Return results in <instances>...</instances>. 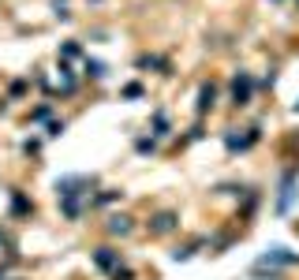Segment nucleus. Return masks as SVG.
Here are the masks:
<instances>
[{
	"instance_id": "obj_1",
	"label": "nucleus",
	"mask_w": 299,
	"mask_h": 280,
	"mask_svg": "<svg viewBox=\"0 0 299 280\" xmlns=\"http://www.w3.org/2000/svg\"><path fill=\"white\" fill-rule=\"evenodd\" d=\"M86 187H94V176H64L56 179V195H60V206H64V217L75 220L82 213V195Z\"/></svg>"
},
{
	"instance_id": "obj_2",
	"label": "nucleus",
	"mask_w": 299,
	"mask_h": 280,
	"mask_svg": "<svg viewBox=\"0 0 299 280\" xmlns=\"http://www.w3.org/2000/svg\"><path fill=\"white\" fill-rule=\"evenodd\" d=\"M269 262H273V265H295L299 254H292V250H284V247H269L266 254L258 258V265H269Z\"/></svg>"
},
{
	"instance_id": "obj_3",
	"label": "nucleus",
	"mask_w": 299,
	"mask_h": 280,
	"mask_svg": "<svg viewBox=\"0 0 299 280\" xmlns=\"http://www.w3.org/2000/svg\"><path fill=\"white\" fill-rule=\"evenodd\" d=\"M176 224H180L176 213H157V217H153V224H150V231H153V236H165V231H172Z\"/></svg>"
},
{
	"instance_id": "obj_4",
	"label": "nucleus",
	"mask_w": 299,
	"mask_h": 280,
	"mask_svg": "<svg viewBox=\"0 0 299 280\" xmlns=\"http://www.w3.org/2000/svg\"><path fill=\"white\" fill-rule=\"evenodd\" d=\"M292 198H295V176H284V187H281V202H277V206H281V209H288V206H292Z\"/></svg>"
},
{
	"instance_id": "obj_5",
	"label": "nucleus",
	"mask_w": 299,
	"mask_h": 280,
	"mask_svg": "<svg viewBox=\"0 0 299 280\" xmlns=\"http://www.w3.org/2000/svg\"><path fill=\"white\" fill-rule=\"evenodd\" d=\"M94 262H98L101 269H112V265H116V250H112V247H101L98 254H94Z\"/></svg>"
},
{
	"instance_id": "obj_6",
	"label": "nucleus",
	"mask_w": 299,
	"mask_h": 280,
	"mask_svg": "<svg viewBox=\"0 0 299 280\" xmlns=\"http://www.w3.org/2000/svg\"><path fill=\"white\" fill-rule=\"evenodd\" d=\"M131 228H135L131 217H112V220H109V231H112V236H127Z\"/></svg>"
},
{
	"instance_id": "obj_7",
	"label": "nucleus",
	"mask_w": 299,
	"mask_h": 280,
	"mask_svg": "<svg viewBox=\"0 0 299 280\" xmlns=\"http://www.w3.org/2000/svg\"><path fill=\"white\" fill-rule=\"evenodd\" d=\"M247 98H250V79L239 75V79H236V105H247Z\"/></svg>"
},
{
	"instance_id": "obj_8",
	"label": "nucleus",
	"mask_w": 299,
	"mask_h": 280,
	"mask_svg": "<svg viewBox=\"0 0 299 280\" xmlns=\"http://www.w3.org/2000/svg\"><path fill=\"white\" fill-rule=\"evenodd\" d=\"M86 75H90V79H105V64L101 60H86Z\"/></svg>"
},
{
	"instance_id": "obj_9",
	"label": "nucleus",
	"mask_w": 299,
	"mask_h": 280,
	"mask_svg": "<svg viewBox=\"0 0 299 280\" xmlns=\"http://www.w3.org/2000/svg\"><path fill=\"white\" fill-rule=\"evenodd\" d=\"M213 105V86H202V101H198V112H206Z\"/></svg>"
},
{
	"instance_id": "obj_10",
	"label": "nucleus",
	"mask_w": 299,
	"mask_h": 280,
	"mask_svg": "<svg viewBox=\"0 0 299 280\" xmlns=\"http://www.w3.org/2000/svg\"><path fill=\"white\" fill-rule=\"evenodd\" d=\"M153 127H157V134H168V120H165V116H153Z\"/></svg>"
},
{
	"instance_id": "obj_11",
	"label": "nucleus",
	"mask_w": 299,
	"mask_h": 280,
	"mask_svg": "<svg viewBox=\"0 0 299 280\" xmlns=\"http://www.w3.org/2000/svg\"><path fill=\"white\" fill-rule=\"evenodd\" d=\"M295 112H299V101H295Z\"/></svg>"
}]
</instances>
